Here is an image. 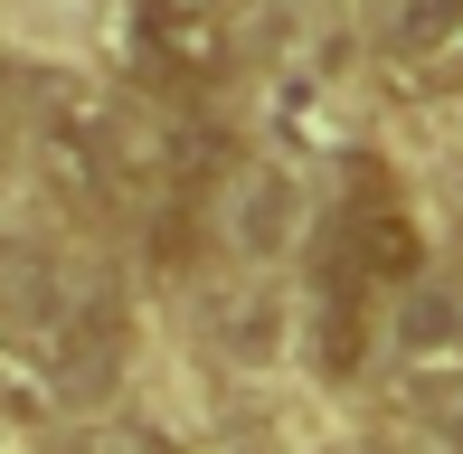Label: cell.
I'll list each match as a JSON object with an SVG mask.
<instances>
[{"label": "cell", "mask_w": 463, "mask_h": 454, "mask_svg": "<svg viewBox=\"0 0 463 454\" xmlns=\"http://www.w3.org/2000/svg\"><path fill=\"white\" fill-rule=\"evenodd\" d=\"M445 445L463 454V388H454V407H445Z\"/></svg>", "instance_id": "5"}, {"label": "cell", "mask_w": 463, "mask_h": 454, "mask_svg": "<svg viewBox=\"0 0 463 454\" xmlns=\"http://www.w3.org/2000/svg\"><path fill=\"white\" fill-rule=\"evenodd\" d=\"M397 360L426 369V379L463 369V303H445V294H407V303H397Z\"/></svg>", "instance_id": "4"}, {"label": "cell", "mask_w": 463, "mask_h": 454, "mask_svg": "<svg viewBox=\"0 0 463 454\" xmlns=\"http://www.w3.org/2000/svg\"><path fill=\"white\" fill-rule=\"evenodd\" d=\"M388 57L416 86H463V0H397L388 10Z\"/></svg>", "instance_id": "3"}, {"label": "cell", "mask_w": 463, "mask_h": 454, "mask_svg": "<svg viewBox=\"0 0 463 454\" xmlns=\"http://www.w3.org/2000/svg\"><path fill=\"white\" fill-rule=\"evenodd\" d=\"M416 256H426V237H416L397 180L378 171V161H350L341 218H331V265H350L369 294H397V284H416Z\"/></svg>", "instance_id": "1"}, {"label": "cell", "mask_w": 463, "mask_h": 454, "mask_svg": "<svg viewBox=\"0 0 463 454\" xmlns=\"http://www.w3.org/2000/svg\"><path fill=\"white\" fill-rule=\"evenodd\" d=\"M123 29H133V57L161 86H208V76L227 67L218 0H123Z\"/></svg>", "instance_id": "2"}]
</instances>
